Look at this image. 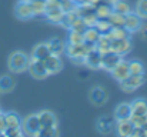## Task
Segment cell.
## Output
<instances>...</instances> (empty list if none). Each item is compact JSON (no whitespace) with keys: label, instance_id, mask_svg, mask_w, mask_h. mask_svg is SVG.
<instances>
[{"label":"cell","instance_id":"obj_39","mask_svg":"<svg viewBox=\"0 0 147 137\" xmlns=\"http://www.w3.org/2000/svg\"><path fill=\"white\" fill-rule=\"evenodd\" d=\"M83 20H84V23L87 24V27H94L96 26V23H97L98 17L96 13H92V14H87V16H84L83 17Z\"/></svg>","mask_w":147,"mask_h":137},{"label":"cell","instance_id":"obj_33","mask_svg":"<svg viewBox=\"0 0 147 137\" xmlns=\"http://www.w3.org/2000/svg\"><path fill=\"white\" fill-rule=\"evenodd\" d=\"M94 27L100 32V34H107V33L111 30V27H113V26L109 23V20H107V19H98Z\"/></svg>","mask_w":147,"mask_h":137},{"label":"cell","instance_id":"obj_16","mask_svg":"<svg viewBox=\"0 0 147 137\" xmlns=\"http://www.w3.org/2000/svg\"><path fill=\"white\" fill-rule=\"evenodd\" d=\"M37 114H39L42 127H57V119H56V116L51 111L43 110V111H40Z\"/></svg>","mask_w":147,"mask_h":137},{"label":"cell","instance_id":"obj_20","mask_svg":"<svg viewBox=\"0 0 147 137\" xmlns=\"http://www.w3.org/2000/svg\"><path fill=\"white\" fill-rule=\"evenodd\" d=\"M45 16H46V19H47L49 22H51V23L61 24L63 17H64V11L61 10V7H59V9H53V10L46 11V13H45Z\"/></svg>","mask_w":147,"mask_h":137},{"label":"cell","instance_id":"obj_42","mask_svg":"<svg viewBox=\"0 0 147 137\" xmlns=\"http://www.w3.org/2000/svg\"><path fill=\"white\" fill-rule=\"evenodd\" d=\"M140 127H143V129H144V130H146V132H147V121H146V123H144V124H143V126H140Z\"/></svg>","mask_w":147,"mask_h":137},{"label":"cell","instance_id":"obj_9","mask_svg":"<svg viewBox=\"0 0 147 137\" xmlns=\"http://www.w3.org/2000/svg\"><path fill=\"white\" fill-rule=\"evenodd\" d=\"M120 60H121V56H120V54H117V53L109 50V51L103 53V57H101V69L110 72Z\"/></svg>","mask_w":147,"mask_h":137},{"label":"cell","instance_id":"obj_23","mask_svg":"<svg viewBox=\"0 0 147 137\" xmlns=\"http://www.w3.org/2000/svg\"><path fill=\"white\" fill-rule=\"evenodd\" d=\"M83 36H84V42L96 46L98 37H100V32H98L96 27H87L86 32L83 33Z\"/></svg>","mask_w":147,"mask_h":137},{"label":"cell","instance_id":"obj_13","mask_svg":"<svg viewBox=\"0 0 147 137\" xmlns=\"http://www.w3.org/2000/svg\"><path fill=\"white\" fill-rule=\"evenodd\" d=\"M16 16L22 20H27V19H32L33 17V11H32V7H30V3L27 1H19L17 6H16Z\"/></svg>","mask_w":147,"mask_h":137},{"label":"cell","instance_id":"obj_24","mask_svg":"<svg viewBox=\"0 0 147 137\" xmlns=\"http://www.w3.org/2000/svg\"><path fill=\"white\" fill-rule=\"evenodd\" d=\"M14 89V80L13 77L4 74L0 77V93H10Z\"/></svg>","mask_w":147,"mask_h":137},{"label":"cell","instance_id":"obj_14","mask_svg":"<svg viewBox=\"0 0 147 137\" xmlns=\"http://www.w3.org/2000/svg\"><path fill=\"white\" fill-rule=\"evenodd\" d=\"M113 126H114V117H111V116H103L97 120V129L103 134L111 133Z\"/></svg>","mask_w":147,"mask_h":137},{"label":"cell","instance_id":"obj_3","mask_svg":"<svg viewBox=\"0 0 147 137\" xmlns=\"http://www.w3.org/2000/svg\"><path fill=\"white\" fill-rule=\"evenodd\" d=\"M40 129H42V124H40L39 114H29V116L22 121V130H23L24 134L37 136V133H39Z\"/></svg>","mask_w":147,"mask_h":137},{"label":"cell","instance_id":"obj_7","mask_svg":"<svg viewBox=\"0 0 147 137\" xmlns=\"http://www.w3.org/2000/svg\"><path fill=\"white\" fill-rule=\"evenodd\" d=\"M111 51L120 54V56H124L127 54L130 50H131V42L129 37H124V39H113L111 40V47H110Z\"/></svg>","mask_w":147,"mask_h":137},{"label":"cell","instance_id":"obj_10","mask_svg":"<svg viewBox=\"0 0 147 137\" xmlns=\"http://www.w3.org/2000/svg\"><path fill=\"white\" fill-rule=\"evenodd\" d=\"M101 57H103V53L98 49L93 47L87 53V56L84 59V64L89 66L90 69H100L101 67Z\"/></svg>","mask_w":147,"mask_h":137},{"label":"cell","instance_id":"obj_1","mask_svg":"<svg viewBox=\"0 0 147 137\" xmlns=\"http://www.w3.org/2000/svg\"><path fill=\"white\" fill-rule=\"evenodd\" d=\"M93 47H96V46L90 45L87 42H83L80 45H67L66 46V53L71 59V61L79 63V64H84V59Z\"/></svg>","mask_w":147,"mask_h":137},{"label":"cell","instance_id":"obj_38","mask_svg":"<svg viewBox=\"0 0 147 137\" xmlns=\"http://www.w3.org/2000/svg\"><path fill=\"white\" fill-rule=\"evenodd\" d=\"M57 127H42L37 133V136L40 137H54L57 136Z\"/></svg>","mask_w":147,"mask_h":137},{"label":"cell","instance_id":"obj_28","mask_svg":"<svg viewBox=\"0 0 147 137\" xmlns=\"http://www.w3.org/2000/svg\"><path fill=\"white\" fill-rule=\"evenodd\" d=\"M30 7H32L33 16H43L46 13V1H43V0L30 1Z\"/></svg>","mask_w":147,"mask_h":137},{"label":"cell","instance_id":"obj_30","mask_svg":"<svg viewBox=\"0 0 147 137\" xmlns=\"http://www.w3.org/2000/svg\"><path fill=\"white\" fill-rule=\"evenodd\" d=\"M70 27V30H73V32H79V33H84L86 32V29H87V24L84 23V20H83V17H80V16H77L73 22H71V24L69 26Z\"/></svg>","mask_w":147,"mask_h":137},{"label":"cell","instance_id":"obj_40","mask_svg":"<svg viewBox=\"0 0 147 137\" xmlns=\"http://www.w3.org/2000/svg\"><path fill=\"white\" fill-rule=\"evenodd\" d=\"M6 119H4V113L0 111V136H3V132L6 130Z\"/></svg>","mask_w":147,"mask_h":137},{"label":"cell","instance_id":"obj_31","mask_svg":"<svg viewBox=\"0 0 147 137\" xmlns=\"http://www.w3.org/2000/svg\"><path fill=\"white\" fill-rule=\"evenodd\" d=\"M107 20H109V23L113 27H116V26H124V16L120 14V13H117V11H111L107 16Z\"/></svg>","mask_w":147,"mask_h":137},{"label":"cell","instance_id":"obj_36","mask_svg":"<svg viewBox=\"0 0 147 137\" xmlns=\"http://www.w3.org/2000/svg\"><path fill=\"white\" fill-rule=\"evenodd\" d=\"M136 13H137L142 19H147V0H139V1H137Z\"/></svg>","mask_w":147,"mask_h":137},{"label":"cell","instance_id":"obj_29","mask_svg":"<svg viewBox=\"0 0 147 137\" xmlns=\"http://www.w3.org/2000/svg\"><path fill=\"white\" fill-rule=\"evenodd\" d=\"M110 47H111V39L107 34H100L97 43H96V49H98L101 53H106L110 50Z\"/></svg>","mask_w":147,"mask_h":137},{"label":"cell","instance_id":"obj_21","mask_svg":"<svg viewBox=\"0 0 147 137\" xmlns=\"http://www.w3.org/2000/svg\"><path fill=\"white\" fill-rule=\"evenodd\" d=\"M131 104V114L140 116V114H146L147 113V101L143 99H136Z\"/></svg>","mask_w":147,"mask_h":137},{"label":"cell","instance_id":"obj_26","mask_svg":"<svg viewBox=\"0 0 147 137\" xmlns=\"http://www.w3.org/2000/svg\"><path fill=\"white\" fill-rule=\"evenodd\" d=\"M4 119H6V126L7 127H22V120L14 111L4 113Z\"/></svg>","mask_w":147,"mask_h":137},{"label":"cell","instance_id":"obj_43","mask_svg":"<svg viewBox=\"0 0 147 137\" xmlns=\"http://www.w3.org/2000/svg\"><path fill=\"white\" fill-rule=\"evenodd\" d=\"M22 1H27V3H30V1H33V0H22Z\"/></svg>","mask_w":147,"mask_h":137},{"label":"cell","instance_id":"obj_27","mask_svg":"<svg viewBox=\"0 0 147 137\" xmlns=\"http://www.w3.org/2000/svg\"><path fill=\"white\" fill-rule=\"evenodd\" d=\"M113 11H117V13L126 16V14H129V13L131 11V7H130V4H129L127 1H124V0H116V1L113 3Z\"/></svg>","mask_w":147,"mask_h":137},{"label":"cell","instance_id":"obj_8","mask_svg":"<svg viewBox=\"0 0 147 137\" xmlns=\"http://www.w3.org/2000/svg\"><path fill=\"white\" fill-rule=\"evenodd\" d=\"M110 73H111V76L116 79V80H119V82H121V80H124L129 74H130V69H129V61H126V60H120L111 70H110Z\"/></svg>","mask_w":147,"mask_h":137},{"label":"cell","instance_id":"obj_17","mask_svg":"<svg viewBox=\"0 0 147 137\" xmlns=\"http://www.w3.org/2000/svg\"><path fill=\"white\" fill-rule=\"evenodd\" d=\"M131 117V104L130 103H121L116 107L114 119L116 120H127Z\"/></svg>","mask_w":147,"mask_h":137},{"label":"cell","instance_id":"obj_11","mask_svg":"<svg viewBox=\"0 0 147 137\" xmlns=\"http://www.w3.org/2000/svg\"><path fill=\"white\" fill-rule=\"evenodd\" d=\"M45 66H46V70L49 74H56L61 70L63 67V63H61V59L60 56H56V54H50L49 57L45 60Z\"/></svg>","mask_w":147,"mask_h":137},{"label":"cell","instance_id":"obj_35","mask_svg":"<svg viewBox=\"0 0 147 137\" xmlns=\"http://www.w3.org/2000/svg\"><path fill=\"white\" fill-rule=\"evenodd\" d=\"M60 7L64 13H69V11H74L76 7H77V3L74 0H61L60 1Z\"/></svg>","mask_w":147,"mask_h":137},{"label":"cell","instance_id":"obj_37","mask_svg":"<svg viewBox=\"0 0 147 137\" xmlns=\"http://www.w3.org/2000/svg\"><path fill=\"white\" fill-rule=\"evenodd\" d=\"M23 130L22 127H6V130L3 132V136L6 137H20L23 136Z\"/></svg>","mask_w":147,"mask_h":137},{"label":"cell","instance_id":"obj_41","mask_svg":"<svg viewBox=\"0 0 147 137\" xmlns=\"http://www.w3.org/2000/svg\"><path fill=\"white\" fill-rule=\"evenodd\" d=\"M140 34H142V37L147 40V24H142V27H140Z\"/></svg>","mask_w":147,"mask_h":137},{"label":"cell","instance_id":"obj_4","mask_svg":"<svg viewBox=\"0 0 147 137\" xmlns=\"http://www.w3.org/2000/svg\"><path fill=\"white\" fill-rule=\"evenodd\" d=\"M144 82H146L144 74H129L124 80L120 82V86L124 91H133L136 89H139Z\"/></svg>","mask_w":147,"mask_h":137},{"label":"cell","instance_id":"obj_34","mask_svg":"<svg viewBox=\"0 0 147 137\" xmlns=\"http://www.w3.org/2000/svg\"><path fill=\"white\" fill-rule=\"evenodd\" d=\"M84 42V36L83 33L79 32H73L70 30V36H69V45H80Z\"/></svg>","mask_w":147,"mask_h":137},{"label":"cell","instance_id":"obj_18","mask_svg":"<svg viewBox=\"0 0 147 137\" xmlns=\"http://www.w3.org/2000/svg\"><path fill=\"white\" fill-rule=\"evenodd\" d=\"M49 49H50V53L51 54H56V56H60L66 51V43L64 40L59 39V37H53L49 40Z\"/></svg>","mask_w":147,"mask_h":137},{"label":"cell","instance_id":"obj_25","mask_svg":"<svg viewBox=\"0 0 147 137\" xmlns=\"http://www.w3.org/2000/svg\"><path fill=\"white\" fill-rule=\"evenodd\" d=\"M129 32L126 30L124 26H116V27H111V30L107 33V36L113 40V39H124V37H129Z\"/></svg>","mask_w":147,"mask_h":137},{"label":"cell","instance_id":"obj_32","mask_svg":"<svg viewBox=\"0 0 147 137\" xmlns=\"http://www.w3.org/2000/svg\"><path fill=\"white\" fill-rule=\"evenodd\" d=\"M129 69H130V74H144V66L139 60L129 61Z\"/></svg>","mask_w":147,"mask_h":137},{"label":"cell","instance_id":"obj_22","mask_svg":"<svg viewBox=\"0 0 147 137\" xmlns=\"http://www.w3.org/2000/svg\"><path fill=\"white\" fill-rule=\"evenodd\" d=\"M113 11V4L109 1H103L96 7V14L98 19H107V16Z\"/></svg>","mask_w":147,"mask_h":137},{"label":"cell","instance_id":"obj_5","mask_svg":"<svg viewBox=\"0 0 147 137\" xmlns=\"http://www.w3.org/2000/svg\"><path fill=\"white\" fill-rule=\"evenodd\" d=\"M27 70L36 79H45V77L49 76V73L46 70V66H45V61L43 60L33 59V57H30V63H29V69Z\"/></svg>","mask_w":147,"mask_h":137},{"label":"cell","instance_id":"obj_12","mask_svg":"<svg viewBox=\"0 0 147 137\" xmlns=\"http://www.w3.org/2000/svg\"><path fill=\"white\" fill-rule=\"evenodd\" d=\"M107 91L106 89L100 87V86H96L90 90V100L94 106H103L106 101H107Z\"/></svg>","mask_w":147,"mask_h":137},{"label":"cell","instance_id":"obj_19","mask_svg":"<svg viewBox=\"0 0 147 137\" xmlns=\"http://www.w3.org/2000/svg\"><path fill=\"white\" fill-rule=\"evenodd\" d=\"M50 54V49H49V45L47 43H39L33 49V53H32V57L33 59H37V60H46L49 57Z\"/></svg>","mask_w":147,"mask_h":137},{"label":"cell","instance_id":"obj_15","mask_svg":"<svg viewBox=\"0 0 147 137\" xmlns=\"http://www.w3.org/2000/svg\"><path fill=\"white\" fill-rule=\"evenodd\" d=\"M134 130V124L130 119L127 120H117V133L123 137H131Z\"/></svg>","mask_w":147,"mask_h":137},{"label":"cell","instance_id":"obj_6","mask_svg":"<svg viewBox=\"0 0 147 137\" xmlns=\"http://www.w3.org/2000/svg\"><path fill=\"white\" fill-rule=\"evenodd\" d=\"M142 17L137 14V13H133L130 11L129 14L124 16V27L129 33H134V32H139L140 27H142Z\"/></svg>","mask_w":147,"mask_h":137},{"label":"cell","instance_id":"obj_2","mask_svg":"<svg viewBox=\"0 0 147 137\" xmlns=\"http://www.w3.org/2000/svg\"><path fill=\"white\" fill-rule=\"evenodd\" d=\"M29 63H30V57L23 53V51H14L10 54L7 66L13 73H22L24 70L29 69Z\"/></svg>","mask_w":147,"mask_h":137}]
</instances>
